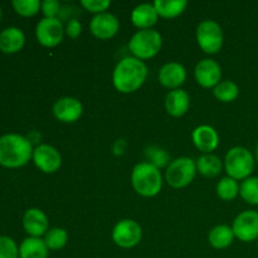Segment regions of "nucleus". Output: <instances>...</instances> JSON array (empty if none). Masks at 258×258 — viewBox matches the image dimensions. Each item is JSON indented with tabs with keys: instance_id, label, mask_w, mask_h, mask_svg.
<instances>
[{
	"instance_id": "a211bd4d",
	"label": "nucleus",
	"mask_w": 258,
	"mask_h": 258,
	"mask_svg": "<svg viewBox=\"0 0 258 258\" xmlns=\"http://www.w3.org/2000/svg\"><path fill=\"white\" fill-rule=\"evenodd\" d=\"M190 106V97L184 90H173L165 98V108L169 115L180 117L185 115Z\"/></svg>"
},
{
	"instance_id": "f03ea898",
	"label": "nucleus",
	"mask_w": 258,
	"mask_h": 258,
	"mask_svg": "<svg viewBox=\"0 0 258 258\" xmlns=\"http://www.w3.org/2000/svg\"><path fill=\"white\" fill-rule=\"evenodd\" d=\"M33 158L32 143L18 134H7L0 138V165L20 168Z\"/></svg>"
},
{
	"instance_id": "f704fd0d",
	"label": "nucleus",
	"mask_w": 258,
	"mask_h": 258,
	"mask_svg": "<svg viewBox=\"0 0 258 258\" xmlns=\"http://www.w3.org/2000/svg\"><path fill=\"white\" fill-rule=\"evenodd\" d=\"M125 148H126V143L123 140H117L115 143V145H113V151H115L116 155H121V154L125 151Z\"/></svg>"
},
{
	"instance_id": "2f4dec72",
	"label": "nucleus",
	"mask_w": 258,
	"mask_h": 258,
	"mask_svg": "<svg viewBox=\"0 0 258 258\" xmlns=\"http://www.w3.org/2000/svg\"><path fill=\"white\" fill-rule=\"evenodd\" d=\"M148 156L149 159H151V164L155 165L156 168H159V166L161 168V166L166 165V163H168V155H166L165 151L160 150V149H149Z\"/></svg>"
},
{
	"instance_id": "2eb2a0df",
	"label": "nucleus",
	"mask_w": 258,
	"mask_h": 258,
	"mask_svg": "<svg viewBox=\"0 0 258 258\" xmlns=\"http://www.w3.org/2000/svg\"><path fill=\"white\" fill-rule=\"evenodd\" d=\"M23 227L30 237L40 238L48 232V218L40 209L30 208L23 217Z\"/></svg>"
},
{
	"instance_id": "a878e982",
	"label": "nucleus",
	"mask_w": 258,
	"mask_h": 258,
	"mask_svg": "<svg viewBox=\"0 0 258 258\" xmlns=\"http://www.w3.org/2000/svg\"><path fill=\"white\" fill-rule=\"evenodd\" d=\"M239 194L246 203L252 206H258V178L249 176L248 179L242 181L239 186Z\"/></svg>"
},
{
	"instance_id": "aec40b11",
	"label": "nucleus",
	"mask_w": 258,
	"mask_h": 258,
	"mask_svg": "<svg viewBox=\"0 0 258 258\" xmlns=\"http://www.w3.org/2000/svg\"><path fill=\"white\" fill-rule=\"evenodd\" d=\"M24 33L15 27H9L0 32V50L4 53H17L24 47Z\"/></svg>"
},
{
	"instance_id": "6e6552de",
	"label": "nucleus",
	"mask_w": 258,
	"mask_h": 258,
	"mask_svg": "<svg viewBox=\"0 0 258 258\" xmlns=\"http://www.w3.org/2000/svg\"><path fill=\"white\" fill-rule=\"evenodd\" d=\"M38 42L48 48L57 47L63 40L64 28L58 18H43L35 29Z\"/></svg>"
},
{
	"instance_id": "6ab92c4d",
	"label": "nucleus",
	"mask_w": 258,
	"mask_h": 258,
	"mask_svg": "<svg viewBox=\"0 0 258 258\" xmlns=\"http://www.w3.org/2000/svg\"><path fill=\"white\" fill-rule=\"evenodd\" d=\"M159 14L154 4H140L131 13L133 24L139 29H151L154 24L158 22Z\"/></svg>"
},
{
	"instance_id": "bb28decb",
	"label": "nucleus",
	"mask_w": 258,
	"mask_h": 258,
	"mask_svg": "<svg viewBox=\"0 0 258 258\" xmlns=\"http://www.w3.org/2000/svg\"><path fill=\"white\" fill-rule=\"evenodd\" d=\"M217 194L223 201H233L239 194V185L237 180L226 176L217 185Z\"/></svg>"
},
{
	"instance_id": "7ed1b4c3",
	"label": "nucleus",
	"mask_w": 258,
	"mask_h": 258,
	"mask_svg": "<svg viewBox=\"0 0 258 258\" xmlns=\"http://www.w3.org/2000/svg\"><path fill=\"white\" fill-rule=\"evenodd\" d=\"M131 183L136 193L149 198L160 193L163 188V176L159 168L151 163H140L134 168Z\"/></svg>"
},
{
	"instance_id": "1a4fd4ad",
	"label": "nucleus",
	"mask_w": 258,
	"mask_h": 258,
	"mask_svg": "<svg viewBox=\"0 0 258 258\" xmlns=\"http://www.w3.org/2000/svg\"><path fill=\"white\" fill-rule=\"evenodd\" d=\"M143 237V231L138 222L133 219H123L115 226L112 231V239L118 247L133 248L138 246Z\"/></svg>"
},
{
	"instance_id": "412c9836",
	"label": "nucleus",
	"mask_w": 258,
	"mask_h": 258,
	"mask_svg": "<svg viewBox=\"0 0 258 258\" xmlns=\"http://www.w3.org/2000/svg\"><path fill=\"white\" fill-rule=\"evenodd\" d=\"M48 247L44 239L28 237L20 243L19 258H47Z\"/></svg>"
},
{
	"instance_id": "9d476101",
	"label": "nucleus",
	"mask_w": 258,
	"mask_h": 258,
	"mask_svg": "<svg viewBox=\"0 0 258 258\" xmlns=\"http://www.w3.org/2000/svg\"><path fill=\"white\" fill-rule=\"evenodd\" d=\"M234 237L242 242L258 239V212L244 211L237 216L232 226Z\"/></svg>"
},
{
	"instance_id": "473e14b6",
	"label": "nucleus",
	"mask_w": 258,
	"mask_h": 258,
	"mask_svg": "<svg viewBox=\"0 0 258 258\" xmlns=\"http://www.w3.org/2000/svg\"><path fill=\"white\" fill-rule=\"evenodd\" d=\"M40 8L45 18H57L60 13V4L57 0H44Z\"/></svg>"
},
{
	"instance_id": "393cba45",
	"label": "nucleus",
	"mask_w": 258,
	"mask_h": 258,
	"mask_svg": "<svg viewBox=\"0 0 258 258\" xmlns=\"http://www.w3.org/2000/svg\"><path fill=\"white\" fill-rule=\"evenodd\" d=\"M214 96H216L217 100L222 101V102H232V101L236 100L239 95V88L232 81H223V82H219L218 85L214 87L213 91Z\"/></svg>"
},
{
	"instance_id": "72a5a7b5",
	"label": "nucleus",
	"mask_w": 258,
	"mask_h": 258,
	"mask_svg": "<svg viewBox=\"0 0 258 258\" xmlns=\"http://www.w3.org/2000/svg\"><path fill=\"white\" fill-rule=\"evenodd\" d=\"M64 33L71 38V39H76V38L80 37V34L82 33V25L78 22L77 19H71L67 23V27H66Z\"/></svg>"
},
{
	"instance_id": "ddd939ff",
	"label": "nucleus",
	"mask_w": 258,
	"mask_h": 258,
	"mask_svg": "<svg viewBox=\"0 0 258 258\" xmlns=\"http://www.w3.org/2000/svg\"><path fill=\"white\" fill-rule=\"evenodd\" d=\"M82 112V103L75 97L59 98L53 105V115L60 122H76L77 120H80Z\"/></svg>"
},
{
	"instance_id": "f257e3e1",
	"label": "nucleus",
	"mask_w": 258,
	"mask_h": 258,
	"mask_svg": "<svg viewBox=\"0 0 258 258\" xmlns=\"http://www.w3.org/2000/svg\"><path fill=\"white\" fill-rule=\"evenodd\" d=\"M148 67L143 60L135 57L123 58L113 70V86L122 93H133L144 85Z\"/></svg>"
},
{
	"instance_id": "b1692460",
	"label": "nucleus",
	"mask_w": 258,
	"mask_h": 258,
	"mask_svg": "<svg viewBox=\"0 0 258 258\" xmlns=\"http://www.w3.org/2000/svg\"><path fill=\"white\" fill-rule=\"evenodd\" d=\"M223 164H222L221 159L218 156L213 155V154H204L197 161V169L199 173L208 178H213L221 174Z\"/></svg>"
},
{
	"instance_id": "c9c22d12",
	"label": "nucleus",
	"mask_w": 258,
	"mask_h": 258,
	"mask_svg": "<svg viewBox=\"0 0 258 258\" xmlns=\"http://www.w3.org/2000/svg\"><path fill=\"white\" fill-rule=\"evenodd\" d=\"M256 160L258 163V144H257V148H256Z\"/></svg>"
},
{
	"instance_id": "7c9ffc66",
	"label": "nucleus",
	"mask_w": 258,
	"mask_h": 258,
	"mask_svg": "<svg viewBox=\"0 0 258 258\" xmlns=\"http://www.w3.org/2000/svg\"><path fill=\"white\" fill-rule=\"evenodd\" d=\"M81 5L87 12L96 13V15H97L101 13H105V10L111 5V2L110 0H82Z\"/></svg>"
},
{
	"instance_id": "e433bc0d",
	"label": "nucleus",
	"mask_w": 258,
	"mask_h": 258,
	"mask_svg": "<svg viewBox=\"0 0 258 258\" xmlns=\"http://www.w3.org/2000/svg\"><path fill=\"white\" fill-rule=\"evenodd\" d=\"M0 18H2V8H0Z\"/></svg>"
},
{
	"instance_id": "c85d7f7f",
	"label": "nucleus",
	"mask_w": 258,
	"mask_h": 258,
	"mask_svg": "<svg viewBox=\"0 0 258 258\" xmlns=\"http://www.w3.org/2000/svg\"><path fill=\"white\" fill-rule=\"evenodd\" d=\"M12 5L18 14L23 17H33L39 12L42 3L39 0H13Z\"/></svg>"
},
{
	"instance_id": "423d86ee",
	"label": "nucleus",
	"mask_w": 258,
	"mask_h": 258,
	"mask_svg": "<svg viewBox=\"0 0 258 258\" xmlns=\"http://www.w3.org/2000/svg\"><path fill=\"white\" fill-rule=\"evenodd\" d=\"M197 173V164L190 158H178L170 163L165 173L168 184L173 188H184L193 181Z\"/></svg>"
},
{
	"instance_id": "39448f33",
	"label": "nucleus",
	"mask_w": 258,
	"mask_h": 258,
	"mask_svg": "<svg viewBox=\"0 0 258 258\" xmlns=\"http://www.w3.org/2000/svg\"><path fill=\"white\" fill-rule=\"evenodd\" d=\"M161 45L163 38L158 30L144 29L133 35L128 43V49L135 58L143 60L155 57L161 49Z\"/></svg>"
},
{
	"instance_id": "dca6fc26",
	"label": "nucleus",
	"mask_w": 258,
	"mask_h": 258,
	"mask_svg": "<svg viewBox=\"0 0 258 258\" xmlns=\"http://www.w3.org/2000/svg\"><path fill=\"white\" fill-rule=\"evenodd\" d=\"M185 68L180 63L176 62L166 63L159 72V81L161 85L166 88H173V90H178V87H180L185 82Z\"/></svg>"
},
{
	"instance_id": "9b49d317",
	"label": "nucleus",
	"mask_w": 258,
	"mask_h": 258,
	"mask_svg": "<svg viewBox=\"0 0 258 258\" xmlns=\"http://www.w3.org/2000/svg\"><path fill=\"white\" fill-rule=\"evenodd\" d=\"M33 161L35 166L43 173L52 174L60 168L62 156L55 148L47 144H42L33 150Z\"/></svg>"
},
{
	"instance_id": "4468645a",
	"label": "nucleus",
	"mask_w": 258,
	"mask_h": 258,
	"mask_svg": "<svg viewBox=\"0 0 258 258\" xmlns=\"http://www.w3.org/2000/svg\"><path fill=\"white\" fill-rule=\"evenodd\" d=\"M194 76H196L197 82H198L202 87H216V86L221 82V66L213 59H203L197 64L196 71H194Z\"/></svg>"
},
{
	"instance_id": "cd10ccee",
	"label": "nucleus",
	"mask_w": 258,
	"mask_h": 258,
	"mask_svg": "<svg viewBox=\"0 0 258 258\" xmlns=\"http://www.w3.org/2000/svg\"><path fill=\"white\" fill-rule=\"evenodd\" d=\"M68 234L63 228H52L45 233L44 242L48 249H62L67 244Z\"/></svg>"
},
{
	"instance_id": "4be33fe9",
	"label": "nucleus",
	"mask_w": 258,
	"mask_h": 258,
	"mask_svg": "<svg viewBox=\"0 0 258 258\" xmlns=\"http://www.w3.org/2000/svg\"><path fill=\"white\" fill-rule=\"evenodd\" d=\"M208 239L212 247L217 249H223L233 243L234 233L231 227L222 224V226H217L212 229Z\"/></svg>"
},
{
	"instance_id": "20e7f679",
	"label": "nucleus",
	"mask_w": 258,
	"mask_h": 258,
	"mask_svg": "<svg viewBox=\"0 0 258 258\" xmlns=\"http://www.w3.org/2000/svg\"><path fill=\"white\" fill-rule=\"evenodd\" d=\"M254 156L243 146L232 148L224 159V168L229 178L234 180H246L254 170Z\"/></svg>"
},
{
	"instance_id": "f8f14e48",
	"label": "nucleus",
	"mask_w": 258,
	"mask_h": 258,
	"mask_svg": "<svg viewBox=\"0 0 258 258\" xmlns=\"http://www.w3.org/2000/svg\"><path fill=\"white\" fill-rule=\"evenodd\" d=\"M120 29L118 19L110 13H101L95 15L90 23V30L98 39H111Z\"/></svg>"
},
{
	"instance_id": "5701e85b",
	"label": "nucleus",
	"mask_w": 258,
	"mask_h": 258,
	"mask_svg": "<svg viewBox=\"0 0 258 258\" xmlns=\"http://www.w3.org/2000/svg\"><path fill=\"white\" fill-rule=\"evenodd\" d=\"M188 3L185 0H156L154 3L156 12L160 17L171 19L180 15L185 10Z\"/></svg>"
},
{
	"instance_id": "4c0bfd02",
	"label": "nucleus",
	"mask_w": 258,
	"mask_h": 258,
	"mask_svg": "<svg viewBox=\"0 0 258 258\" xmlns=\"http://www.w3.org/2000/svg\"><path fill=\"white\" fill-rule=\"evenodd\" d=\"M257 247H258V242H257Z\"/></svg>"
},
{
	"instance_id": "0eeeda50",
	"label": "nucleus",
	"mask_w": 258,
	"mask_h": 258,
	"mask_svg": "<svg viewBox=\"0 0 258 258\" xmlns=\"http://www.w3.org/2000/svg\"><path fill=\"white\" fill-rule=\"evenodd\" d=\"M197 40L208 54L218 53L223 45V30L214 20H204L197 28Z\"/></svg>"
},
{
	"instance_id": "c756f323",
	"label": "nucleus",
	"mask_w": 258,
	"mask_h": 258,
	"mask_svg": "<svg viewBox=\"0 0 258 258\" xmlns=\"http://www.w3.org/2000/svg\"><path fill=\"white\" fill-rule=\"evenodd\" d=\"M0 258H19V248L10 237H0Z\"/></svg>"
},
{
	"instance_id": "f3484780",
	"label": "nucleus",
	"mask_w": 258,
	"mask_h": 258,
	"mask_svg": "<svg viewBox=\"0 0 258 258\" xmlns=\"http://www.w3.org/2000/svg\"><path fill=\"white\" fill-rule=\"evenodd\" d=\"M191 139H193V143L197 146V149L206 154L216 150L219 144L218 134L209 125H201L194 128Z\"/></svg>"
}]
</instances>
